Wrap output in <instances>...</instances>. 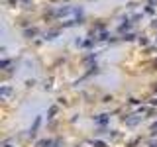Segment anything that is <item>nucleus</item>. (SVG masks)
<instances>
[{
	"mask_svg": "<svg viewBox=\"0 0 157 147\" xmlns=\"http://www.w3.org/2000/svg\"><path fill=\"white\" fill-rule=\"evenodd\" d=\"M10 94H12V88H10V86H4V88L0 90V96H2V98H8Z\"/></svg>",
	"mask_w": 157,
	"mask_h": 147,
	"instance_id": "1",
	"label": "nucleus"
},
{
	"mask_svg": "<svg viewBox=\"0 0 157 147\" xmlns=\"http://www.w3.org/2000/svg\"><path fill=\"white\" fill-rule=\"evenodd\" d=\"M94 147H106L104 141H94Z\"/></svg>",
	"mask_w": 157,
	"mask_h": 147,
	"instance_id": "2",
	"label": "nucleus"
},
{
	"mask_svg": "<svg viewBox=\"0 0 157 147\" xmlns=\"http://www.w3.org/2000/svg\"><path fill=\"white\" fill-rule=\"evenodd\" d=\"M98 122H100V124H106V122H108V118H106V116H102V118H98Z\"/></svg>",
	"mask_w": 157,
	"mask_h": 147,
	"instance_id": "3",
	"label": "nucleus"
},
{
	"mask_svg": "<svg viewBox=\"0 0 157 147\" xmlns=\"http://www.w3.org/2000/svg\"><path fill=\"white\" fill-rule=\"evenodd\" d=\"M39 147H49V141H41V143H39Z\"/></svg>",
	"mask_w": 157,
	"mask_h": 147,
	"instance_id": "4",
	"label": "nucleus"
}]
</instances>
